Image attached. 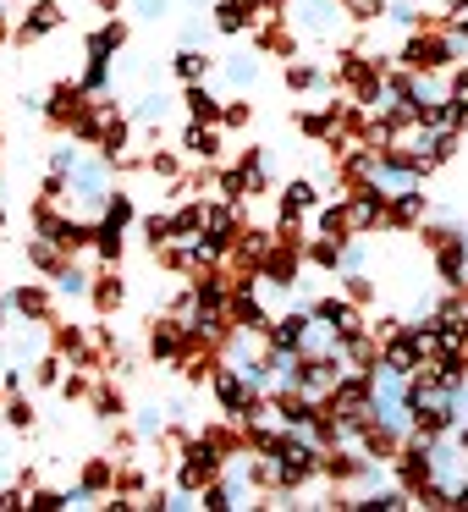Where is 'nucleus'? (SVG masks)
Returning <instances> with one entry per match:
<instances>
[{
  "label": "nucleus",
  "instance_id": "obj_1",
  "mask_svg": "<svg viewBox=\"0 0 468 512\" xmlns=\"http://www.w3.org/2000/svg\"><path fill=\"white\" fill-rule=\"evenodd\" d=\"M56 28H61V6H56V0H39L34 12L23 17V28H17V39H23V45H34V39L56 34Z\"/></svg>",
  "mask_w": 468,
  "mask_h": 512
},
{
  "label": "nucleus",
  "instance_id": "obj_2",
  "mask_svg": "<svg viewBox=\"0 0 468 512\" xmlns=\"http://www.w3.org/2000/svg\"><path fill=\"white\" fill-rule=\"evenodd\" d=\"M182 149H188L193 160H215L221 155V122H193L188 133H182Z\"/></svg>",
  "mask_w": 468,
  "mask_h": 512
},
{
  "label": "nucleus",
  "instance_id": "obj_3",
  "mask_svg": "<svg viewBox=\"0 0 468 512\" xmlns=\"http://www.w3.org/2000/svg\"><path fill=\"white\" fill-rule=\"evenodd\" d=\"M182 105H188V116H193V122H221V105H215V94H210V89H199V83H188Z\"/></svg>",
  "mask_w": 468,
  "mask_h": 512
},
{
  "label": "nucleus",
  "instance_id": "obj_4",
  "mask_svg": "<svg viewBox=\"0 0 468 512\" xmlns=\"http://www.w3.org/2000/svg\"><path fill=\"white\" fill-rule=\"evenodd\" d=\"M314 199H320V193H314V182H309V177H292L287 188H281V215H298V210H309Z\"/></svg>",
  "mask_w": 468,
  "mask_h": 512
},
{
  "label": "nucleus",
  "instance_id": "obj_5",
  "mask_svg": "<svg viewBox=\"0 0 468 512\" xmlns=\"http://www.w3.org/2000/svg\"><path fill=\"white\" fill-rule=\"evenodd\" d=\"M12 309H23L28 320H50V292L45 287H17L12 292Z\"/></svg>",
  "mask_w": 468,
  "mask_h": 512
},
{
  "label": "nucleus",
  "instance_id": "obj_6",
  "mask_svg": "<svg viewBox=\"0 0 468 512\" xmlns=\"http://www.w3.org/2000/svg\"><path fill=\"white\" fill-rule=\"evenodd\" d=\"M204 72H210V56H204L199 45H182V56H177V78H182V83H199Z\"/></svg>",
  "mask_w": 468,
  "mask_h": 512
},
{
  "label": "nucleus",
  "instance_id": "obj_7",
  "mask_svg": "<svg viewBox=\"0 0 468 512\" xmlns=\"http://www.w3.org/2000/svg\"><path fill=\"white\" fill-rule=\"evenodd\" d=\"M94 309H100V314L122 309V281H116V276H100V281H94Z\"/></svg>",
  "mask_w": 468,
  "mask_h": 512
},
{
  "label": "nucleus",
  "instance_id": "obj_8",
  "mask_svg": "<svg viewBox=\"0 0 468 512\" xmlns=\"http://www.w3.org/2000/svg\"><path fill=\"white\" fill-rule=\"evenodd\" d=\"M56 292H61V298H83V292H94V287H89V276H83V270L61 265L56 270Z\"/></svg>",
  "mask_w": 468,
  "mask_h": 512
},
{
  "label": "nucleus",
  "instance_id": "obj_9",
  "mask_svg": "<svg viewBox=\"0 0 468 512\" xmlns=\"http://www.w3.org/2000/svg\"><path fill=\"white\" fill-rule=\"evenodd\" d=\"M320 83H325V72H320V67H287V89L309 94V89H320Z\"/></svg>",
  "mask_w": 468,
  "mask_h": 512
},
{
  "label": "nucleus",
  "instance_id": "obj_10",
  "mask_svg": "<svg viewBox=\"0 0 468 512\" xmlns=\"http://www.w3.org/2000/svg\"><path fill=\"white\" fill-rule=\"evenodd\" d=\"M226 72H232L237 89H248V83L259 78V61H254V56H232V61H226Z\"/></svg>",
  "mask_w": 468,
  "mask_h": 512
},
{
  "label": "nucleus",
  "instance_id": "obj_11",
  "mask_svg": "<svg viewBox=\"0 0 468 512\" xmlns=\"http://www.w3.org/2000/svg\"><path fill=\"white\" fill-rule=\"evenodd\" d=\"M166 116V94H144L138 100V122H160Z\"/></svg>",
  "mask_w": 468,
  "mask_h": 512
},
{
  "label": "nucleus",
  "instance_id": "obj_12",
  "mask_svg": "<svg viewBox=\"0 0 468 512\" xmlns=\"http://www.w3.org/2000/svg\"><path fill=\"white\" fill-rule=\"evenodd\" d=\"M166 12H171V0H138V17H144V23H160Z\"/></svg>",
  "mask_w": 468,
  "mask_h": 512
},
{
  "label": "nucleus",
  "instance_id": "obj_13",
  "mask_svg": "<svg viewBox=\"0 0 468 512\" xmlns=\"http://www.w3.org/2000/svg\"><path fill=\"white\" fill-rule=\"evenodd\" d=\"M6 419H12V424H17V430H28V424H34V408H28V402H23V397H17V402H12V408H6Z\"/></svg>",
  "mask_w": 468,
  "mask_h": 512
},
{
  "label": "nucleus",
  "instance_id": "obj_14",
  "mask_svg": "<svg viewBox=\"0 0 468 512\" xmlns=\"http://www.w3.org/2000/svg\"><path fill=\"white\" fill-rule=\"evenodd\" d=\"M56 380H61V364H56V358H45V364H39V386H56Z\"/></svg>",
  "mask_w": 468,
  "mask_h": 512
},
{
  "label": "nucleus",
  "instance_id": "obj_15",
  "mask_svg": "<svg viewBox=\"0 0 468 512\" xmlns=\"http://www.w3.org/2000/svg\"><path fill=\"white\" fill-rule=\"evenodd\" d=\"M94 6H105V12H111V6H116V0H94Z\"/></svg>",
  "mask_w": 468,
  "mask_h": 512
}]
</instances>
